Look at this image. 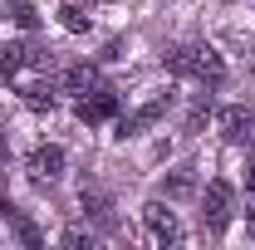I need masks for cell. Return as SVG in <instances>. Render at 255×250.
<instances>
[{"label":"cell","mask_w":255,"mask_h":250,"mask_svg":"<svg viewBox=\"0 0 255 250\" xmlns=\"http://www.w3.org/2000/svg\"><path fill=\"white\" fill-rule=\"evenodd\" d=\"M162 64H167V74L196 79V84H221L226 79V59L211 49V44H177V49L162 54Z\"/></svg>","instance_id":"cell-1"},{"label":"cell","mask_w":255,"mask_h":250,"mask_svg":"<svg viewBox=\"0 0 255 250\" xmlns=\"http://www.w3.org/2000/svg\"><path fill=\"white\" fill-rule=\"evenodd\" d=\"M201 226L211 236H221L226 226H231V182H211V187L201 191Z\"/></svg>","instance_id":"cell-2"},{"label":"cell","mask_w":255,"mask_h":250,"mask_svg":"<svg viewBox=\"0 0 255 250\" xmlns=\"http://www.w3.org/2000/svg\"><path fill=\"white\" fill-rule=\"evenodd\" d=\"M216 127H221L226 142H236V147H246V142H251V147H255V108L231 103V108H221V113H216Z\"/></svg>","instance_id":"cell-3"},{"label":"cell","mask_w":255,"mask_h":250,"mask_svg":"<svg viewBox=\"0 0 255 250\" xmlns=\"http://www.w3.org/2000/svg\"><path fill=\"white\" fill-rule=\"evenodd\" d=\"M74 113H79V123H89V127H94V123H108V118H118V94L98 84L94 94H84L79 103H74Z\"/></svg>","instance_id":"cell-4"},{"label":"cell","mask_w":255,"mask_h":250,"mask_svg":"<svg viewBox=\"0 0 255 250\" xmlns=\"http://www.w3.org/2000/svg\"><path fill=\"white\" fill-rule=\"evenodd\" d=\"M142 226H147V236H152L157 246H177V241H182V221L172 216L162 201H147V206H142Z\"/></svg>","instance_id":"cell-5"},{"label":"cell","mask_w":255,"mask_h":250,"mask_svg":"<svg viewBox=\"0 0 255 250\" xmlns=\"http://www.w3.org/2000/svg\"><path fill=\"white\" fill-rule=\"evenodd\" d=\"M167 108H172V98H167V94H157L152 103H142L137 113H128L123 123H118V132H123V137H137V132H147V127L157 123V118H167Z\"/></svg>","instance_id":"cell-6"},{"label":"cell","mask_w":255,"mask_h":250,"mask_svg":"<svg viewBox=\"0 0 255 250\" xmlns=\"http://www.w3.org/2000/svg\"><path fill=\"white\" fill-rule=\"evenodd\" d=\"M59 172H64V147L44 142V147H34V152H30V177H34V182H54Z\"/></svg>","instance_id":"cell-7"},{"label":"cell","mask_w":255,"mask_h":250,"mask_svg":"<svg viewBox=\"0 0 255 250\" xmlns=\"http://www.w3.org/2000/svg\"><path fill=\"white\" fill-rule=\"evenodd\" d=\"M20 103L34 108V113H49V108H54V84H49V79H25V84H20Z\"/></svg>","instance_id":"cell-8"},{"label":"cell","mask_w":255,"mask_h":250,"mask_svg":"<svg viewBox=\"0 0 255 250\" xmlns=\"http://www.w3.org/2000/svg\"><path fill=\"white\" fill-rule=\"evenodd\" d=\"M98 84V64H74L69 74H64V94H74V98H84V94H94Z\"/></svg>","instance_id":"cell-9"},{"label":"cell","mask_w":255,"mask_h":250,"mask_svg":"<svg viewBox=\"0 0 255 250\" xmlns=\"http://www.w3.org/2000/svg\"><path fill=\"white\" fill-rule=\"evenodd\" d=\"M30 59H34L30 44H15V39H5V44H0V79H15V74H20Z\"/></svg>","instance_id":"cell-10"},{"label":"cell","mask_w":255,"mask_h":250,"mask_svg":"<svg viewBox=\"0 0 255 250\" xmlns=\"http://www.w3.org/2000/svg\"><path fill=\"white\" fill-rule=\"evenodd\" d=\"M79 201H84V216H94L98 226H113V201H108L103 191H89V187H84Z\"/></svg>","instance_id":"cell-11"},{"label":"cell","mask_w":255,"mask_h":250,"mask_svg":"<svg viewBox=\"0 0 255 250\" xmlns=\"http://www.w3.org/2000/svg\"><path fill=\"white\" fill-rule=\"evenodd\" d=\"M191 191H196V177H191L187 167H182V172H172V177L162 182V196H167V201H182V196H191Z\"/></svg>","instance_id":"cell-12"},{"label":"cell","mask_w":255,"mask_h":250,"mask_svg":"<svg viewBox=\"0 0 255 250\" xmlns=\"http://www.w3.org/2000/svg\"><path fill=\"white\" fill-rule=\"evenodd\" d=\"M5 20L20 25V30H34V25H39V15H34L30 0H10V5H5Z\"/></svg>","instance_id":"cell-13"},{"label":"cell","mask_w":255,"mask_h":250,"mask_svg":"<svg viewBox=\"0 0 255 250\" xmlns=\"http://www.w3.org/2000/svg\"><path fill=\"white\" fill-rule=\"evenodd\" d=\"M59 25H64L69 34H89V15H84V5H74V0L59 5Z\"/></svg>","instance_id":"cell-14"},{"label":"cell","mask_w":255,"mask_h":250,"mask_svg":"<svg viewBox=\"0 0 255 250\" xmlns=\"http://www.w3.org/2000/svg\"><path fill=\"white\" fill-rule=\"evenodd\" d=\"M64 246H69V250H84V246H94V236H84V231H64Z\"/></svg>","instance_id":"cell-15"},{"label":"cell","mask_w":255,"mask_h":250,"mask_svg":"<svg viewBox=\"0 0 255 250\" xmlns=\"http://www.w3.org/2000/svg\"><path fill=\"white\" fill-rule=\"evenodd\" d=\"M246 187L255 191V157H251V167H246Z\"/></svg>","instance_id":"cell-16"},{"label":"cell","mask_w":255,"mask_h":250,"mask_svg":"<svg viewBox=\"0 0 255 250\" xmlns=\"http://www.w3.org/2000/svg\"><path fill=\"white\" fill-rule=\"evenodd\" d=\"M5 157H10V147H5V137H0V162H5Z\"/></svg>","instance_id":"cell-17"},{"label":"cell","mask_w":255,"mask_h":250,"mask_svg":"<svg viewBox=\"0 0 255 250\" xmlns=\"http://www.w3.org/2000/svg\"><path fill=\"white\" fill-rule=\"evenodd\" d=\"M251 221H255V206H251Z\"/></svg>","instance_id":"cell-18"}]
</instances>
